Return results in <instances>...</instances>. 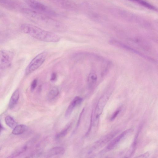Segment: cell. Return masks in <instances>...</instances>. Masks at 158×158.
Listing matches in <instances>:
<instances>
[{
  "mask_svg": "<svg viewBox=\"0 0 158 158\" xmlns=\"http://www.w3.org/2000/svg\"><path fill=\"white\" fill-rule=\"evenodd\" d=\"M23 13L31 21L40 26L55 31H63L66 29L62 23L50 16L36 12L31 9H24Z\"/></svg>",
  "mask_w": 158,
  "mask_h": 158,
  "instance_id": "obj_1",
  "label": "cell"
},
{
  "mask_svg": "<svg viewBox=\"0 0 158 158\" xmlns=\"http://www.w3.org/2000/svg\"><path fill=\"white\" fill-rule=\"evenodd\" d=\"M21 31L39 40L47 42H56L60 39L56 34L32 24L24 23L20 27Z\"/></svg>",
  "mask_w": 158,
  "mask_h": 158,
  "instance_id": "obj_2",
  "label": "cell"
},
{
  "mask_svg": "<svg viewBox=\"0 0 158 158\" xmlns=\"http://www.w3.org/2000/svg\"><path fill=\"white\" fill-rule=\"evenodd\" d=\"M30 9L36 12L49 16H55L57 13L53 10L37 0H23Z\"/></svg>",
  "mask_w": 158,
  "mask_h": 158,
  "instance_id": "obj_3",
  "label": "cell"
},
{
  "mask_svg": "<svg viewBox=\"0 0 158 158\" xmlns=\"http://www.w3.org/2000/svg\"><path fill=\"white\" fill-rule=\"evenodd\" d=\"M47 56L46 52L40 53L31 61L26 69L25 74L27 75L38 69L44 62Z\"/></svg>",
  "mask_w": 158,
  "mask_h": 158,
  "instance_id": "obj_4",
  "label": "cell"
},
{
  "mask_svg": "<svg viewBox=\"0 0 158 158\" xmlns=\"http://www.w3.org/2000/svg\"><path fill=\"white\" fill-rule=\"evenodd\" d=\"M14 56V53L7 50H0V69H5L11 65Z\"/></svg>",
  "mask_w": 158,
  "mask_h": 158,
  "instance_id": "obj_5",
  "label": "cell"
},
{
  "mask_svg": "<svg viewBox=\"0 0 158 158\" xmlns=\"http://www.w3.org/2000/svg\"><path fill=\"white\" fill-rule=\"evenodd\" d=\"M109 98V96L103 95L99 99L96 106L93 118V124L96 125L98 123L99 117Z\"/></svg>",
  "mask_w": 158,
  "mask_h": 158,
  "instance_id": "obj_6",
  "label": "cell"
},
{
  "mask_svg": "<svg viewBox=\"0 0 158 158\" xmlns=\"http://www.w3.org/2000/svg\"><path fill=\"white\" fill-rule=\"evenodd\" d=\"M57 6L67 10H73L77 8L75 3L70 0H48Z\"/></svg>",
  "mask_w": 158,
  "mask_h": 158,
  "instance_id": "obj_7",
  "label": "cell"
},
{
  "mask_svg": "<svg viewBox=\"0 0 158 158\" xmlns=\"http://www.w3.org/2000/svg\"><path fill=\"white\" fill-rule=\"evenodd\" d=\"M83 101V98L79 96H76L69 105L65 113V117L68 118L71 116L74 108L80 105Z\"/></svg>",
  "mask_w": 158,
  "mask_h": 158,
  "instance_id": "obj_8",
  "label": "cell"
},
{
  "mask_svg": "<svg viewBox=\"0 0 158 158\" xmlns=\"http://www.w3.org/2000/svg\"><path fill=\"white\" fill-rule=\"evenodd\" d=\"M117 131H115L106 135L103 138L97 142L93 148H96L99 146L101 147L105 145L111 140L117 134Z\"/></svg>",
  "mask_w": 158,
  "mask_h": 158,
  "instance_id": "obj_9",
  "label": "cell"
},
{
  "mask_svg": "<svg viewBox=\"0 0 158 158\" xmlns=\"http://www.w3.org/2000/svg\"><path fill=\"white\" fill-rule=\"evenodd\" d=\"M130 130L125 131L111 141L107 146V149L110 150L114 148L120 140L130 131Z\"/></svg>",
  "mask_w": 158,
  "mask_h": 158,
  "instance_id": "obj_10",
  "label": "cell"
},
{
  "mask_svg": "<svg viewBox=\"0 0 158 158\" xmlns=\"http://www.w3.org/2000/svg\"><path fill=\"white\" fill-rule=\"evenodd\" d=\"M65 152L64 148L61 147H56L51 149L47 153L48 157L61 156Z\"/></svg>",
  "mask_w": 158,
  "mask_h": 158,
  "instance_id": "obj_11",
  "label": "cell"
},
{
  "mask_svg": "<svg viewBox=\"0 0 158 158\" xmlns=\"http://www.w3.org/2000/svg\"><path fill=\"white\" fill-rule=\"evenodd\" d=\"M19 97V92L18 89H16L12 94L9 103L10 109H13L17 104Z\"/></svg>",
  "mask_w": 158,
  "mask_h": 158,
  "instance_id": "obj_12",
  "label": "cell"
},
{
  "mask_svg": "<svg viewBox=\"0 0 158 158\" xmlns=\"http://www.w3.org/2000/svg\"><path fill=\"white\" fill-rule=\"evenodd\" d=\"M72 125V123L71 122L68 124L64 128L56 135L55 136L56 139H60L65 136L71 128Z\"/></svg>",
  "mask_w": 158,
  "mask_h": 158,
  "instance_id": "obj_13",
  "label": "cell"
},
{
  "mask_svg": "<svg viewBox=\"0 0 158 158\" xmlns=\"http://www.w3.org/2000/svg\"><path fill=\"white\" fill-rule=\"evenodd\" d=\"M98 79L97 75L94 72H91L89 74L87 78V83L89 88H91L96 83Z\"/></svg>",
  "mask_w": 158,
  "mask_h": 158,
  "instance_id": "obj_14",
  "label": "cell"
},
{
  "mask_svg": "<svg viewBox=\"0 0 158 158\" xmlns=\"http://www.w3.org/2000/svg\"><path fill=\"white\" fill-rule=\"evenodd\" d=\"M27 127L23 124L16 126L13 129L12 133L15 135H18L23 133L26 130Z\"/></svg>",
  "mask_w": 158,
  "mask_h": 158,
  "instance_id": "obj_15",
  "label": "cell"
},
{
  "mask_svg": "<svg viewBox=\"0 0 158 158\" xmlns=\"http://www.w3.org/2000/svg\"><path fill=\"white\" fill-rule=\"evenodd\" d=\"M59 92L58 89L56 87H53L49 90L48 94V98L50 100L55 98L59 95Z\"/></svg>",
  "mask_w": 158,
  "mask_h": 158,
  "instance_id": "obj_16",
  "label": "cell"
},
{
  "mask_svg": "<svg viewBox=\"0 0 158 158\" xmlns=\"http://www.w3.org/2000/svg\"><path fill=\"white\" fill-rule=\"evenodd\" d=\"M27 148V146L26 145L20 147L15 151L10 156V157L14 158L19 156L23 152L25 151Z\"/></svg>",
  "mask_w": 158,
  "mask_h": 158,
  "instance_id": "obj_17",
  "label": "cell"
},
{
  "mask_svg": "<svg viewBox=\"0 0 158 158\" xmlns=\"http://www.w3.org/2000/svg\"><path fill=\"white\" fill-rule=\"evenodd\" d=\"M6 124L11 128H14L16 126V123L14 119L10 116H8L5 118Z\"/></svg>",
  "mask_w": 158,
  "mask_h": 158,
  "instance_id": "obj_18",
  "label": "cell"
},
{
  "mask_svg": "<svg viewBox=\"0 0 158 158\" xmlns=\"http://www.w3.org/2000/svg\"><path fill=\"white\" fill-rule=\"evenodd\" d=\"M37 79H34L31 83V91H33L35 89L37 86Z\"/></svg>",
  "mask_w": 158,
  "mask_h": 158,
  "instance_id": "obj_19",
  "label": "cell"
},
{
  "mask_svg": "<svg viewBox=\"0 0 158 158\" xmlns=\"http://www.w3.org/2000/svg\"><path fill=\"white\" fill-rule=\"evenodd\" d=\"M84 109H83L82 110V111H81V113H80V115H79V118H78V120L77 121V125L76 126V129L78 128V127L79 125V124L80 123V121L81 119V117L82 116L83 112L84 111Z\"/></svg>",
  "mask_w": 158,
  "mask_h": 158,
  "instance_id": "obj_20",
  "label": "cell"
},
{
  "mask_svg": "<svg viewBox=\"0 0 158 158\" xmlns=\"http://www.w3.org/2000/svg\"><path fill=\"white\" fill-rule=\"evenodd\" d=\"M57 78L56 74L55 73H53L51 76L50 80L52 81H55Z\"/></svg>",
  "mask_w": 158,
  "mask_h": 158,
  "instance_id": "obj_21",
  "label": "cell"
},
{
  "mask_svg": "<svg viewBox=\"0 0 158 158\" xmlns=\"http://www.w3.org/2000/svg\"><path fill=\"white\" fill-rule=\"evenodd\" d=\"M119 110H117L112 115V116L111 118V120H113L117 116V115L119 113Z\"/></svg>",
  "mask_w": 158,
  "mask_h": 158,
  "instance_id": "obj_22",
  "label": "cell"
},
{
  "mask_svg": "<svg viewBox=\"0 0 158 158\" xmlns=\"http://www.w3.org/2000/svg\"><path fill=\"white\" fill-rule=\"evenodd\" d=\"M149 155V153L148 152H146L145 153H144L142 155H141L140 156H139L137 157H139V158H144V157H148V156Z\"/></svg>",
  "mask_w": 158,
  "mask_h": 158,
  "instance_id": "obj_23",
  "label": "cell"
},
{
  "mask_svg": "<svg viewBox=\"0 0 158 158\" xmlns=\"http://www.w3.org/2000/svg\"><path fill=\"white\" fill-rule=\"evenodd\" d=\"M2 126L1 125V122H0V132L2 130Z\"/></svg>",
  "mask_w": 158,
  "mask_h": 158,
  "instance_id": "obj_24",
  "label": "cell"
},
{
  "mask_svg": "<svg viewBox=\"0 0 158 158\" xmlns=\"http://www.w3.org/2000/svg\"><path fill=\"white\" fill-rule=\"evenodd\" d=\"M1 148L0 147V151L1 150Z\"/></svg>",
  "mask_w": 158,
  "mask_h": 158,
  "instance_id": "obj_25",
  "label": "cell"
}]
</instances>
